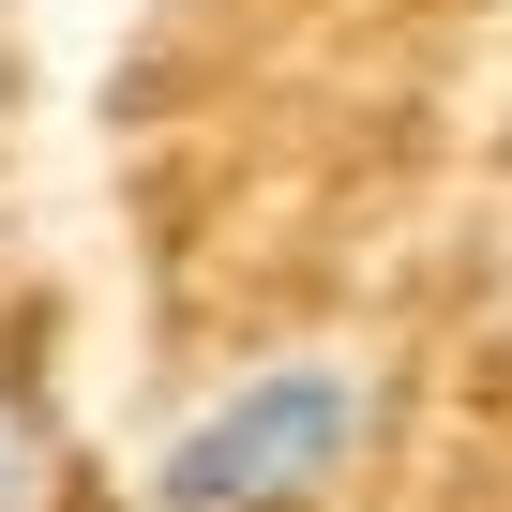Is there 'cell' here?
Instances as JSON below:
<instances>
[{
  "mask_svg": "<svg viewBox=\"0 0 512 512\" xmlns=\"http://www.w3.org/2000/svg\"><path fill=\"white\" fill-rule=\"evenodd\" d=\"M362 422H377V392L347 362H256L166 437L151 482H166V512H317L362 467Z\"/></svg>",
  "mask_w": 512,
  "mask_h": 512,
  "instance_id": "1",
  "label": "cell"
},
{
  "mask_svg": "<svg viewBox=\"0 0 512 512\" xmlns=\"http://www.w3.org/2000/svg\"><path fill=\"white\" fill-rule=\"evenodd\" d=\"M46 482H61V437H46V407H16V392H0V512H46Z\"/></svg>",
  "mask_w": 512,
  "mask_h": 512,
  "instance_id": "2",
  "label": "cell"
}]
</instances>
